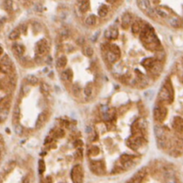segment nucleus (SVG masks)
Returning <instances> with one entry per match:
<instances>
[{"label": "nucleus", "mask_w": 183, "mask_h": 183, "mask_svg": "<svg viewBox=\"0 0 183 183\" xmlns=\"http://www.w3.org/2000/svg\"><path fill=\"white\" fill-rule=\"evenodd\" d=\"M106 1H107L108 3H113V2H114L115 0H106Z\"/></svg>", "instance_id": "obj_43"}, {"label": "nucleus", "mask_w": 183, "mask_h": 183, "mask_svg": "<svg viewBox=\"0 0 183 183\" xmlns=\"http://www.w3.org/2000/svg\"><path fill=\"white\" fill-rule=\"evenodd\" d=\"M156 13H157L159 16L163 17V18H164V17L169 16V13H168L166 10L163 9V8H157V9H156Z\"/></svg>", "instance_id": "obj_22"}, {"label": "nucleus", "mask_w": 183, "mask_h": 183, "mask_svg": "<svg viewBox=\"0 0 183 183\" xmlns=\"http://www.w3.org/2000/svg\"><path fill=\"white\" fill-rule=\"evenodd\" d=\"M84 94H85V96L88 97V98L91 96V94H92V88H91L90 84L87 85L86 88H84Z\"/></svg>", "instance_id": "obj_29"}, {"label": "nucleus", "mask_w": 183, "mask_h": 183, "mask_svg": "<svg viewBox=\"0 0 183 183\" xmlns=\"http://www.w3.org/2000/svg\"><path fill=\"white\" fill-rule=\"evenodd\" d=\"M61 34H62V37H63V38L67 39V38L69 37V30H67V29H63Z\"/></svg>", "instance_id": "obj_39"}, {"label": "nucleus", "mask_w": 183, "mask_h": 183, "mask_svg": "<svg viewBox=\"0 0 183 183\" xmlns=\"http://www.w3.org/2000/svg\"><path fill=\"white\" fill-rule=\"evenodd\" d=\"M46 119H47V113H41L39 115V117H38V119H37V122H36V128L37 129H39L43 124H44V123L46 122Z\"/></svg>", "instance_id": "obj_10"}, {"label": "nucleus", "mask_w": 183, "mask_h": 183, "mask_svg": "<svg viewBox=\"0 0 183 183\" xmlns=\"http://www.w3.org/2000/svg\"><path fill=\"white\" fill-rule=\"evenodd\" d=\"M19 36H20V30L18 29H15L9 34V39L14 40V39H16L17 38H19Z\"/></svg>", "instance_id": "obj_23"}, {"label": "nucleus", "mask_w": 183, "mask_h": 183, "mask_svg": "<svg viewBox=\"0 0 183 183\" xmlns=\"http://www.w3.org/2000/svg\"><path fill=\"white\" fill-rule=\"evenodd\" d=\"M93 53H94V51H93V49H92L90 47H87V48L84 49V54H85L87 56H91V55L93 54Z\"/></svg>", "instance_id": "obj_33"}, {"label": "nucleus", "mask_w": 183, "mask_h": 183, "mask_svg": "<svg viewBox=\"0 0 183 183\" xmlns=\"http://www.w3.org/2000/svg\"><path fill=\"white\" fill-rule=\"evenodd\" d=\"M5 8L8 11H11L13 8V1L12 0H5Z\"/></svg>", "instance_id": "obj_31"}, {"label": "nucleus", "mask_w": 183, "mask_h": 183, "mask_svg": "<svg viewBox=\"0 0 183 183\" xmlns=\"http://www.w3.org/2000/svg\"><path fill=\"white\" fill-rule=\"evenodd\" d=\"M1 64L5 65V66L12 67V61H11L10 57L7 54L2 55V57H1Z\"/></svg>", "instance_id": "obj_13"}, {"label": "nucleus", "mask_w": 183, "mask_h": 183, "mask_svg": "<svg viewBox=\"0 0 183 183\" xmlns=\"http://www.w3.org/2000/svg\"><path fill=\"white\" fill-rule=\"evenodd\" d=\"M40 90H41V92H42L43 94L48 95V92H49V88H48V86L46 83H42L41 86H40Z\"/></svg>", "instance_id": "obj_30"}, {"label": "nucleus", "mask_w": 183, "mask_h": 183, "mask_svg": "<svg viewBox=\"0 0 183 183\" xmlns=\"http://www.w3.org/2000/svg\"><path fill=\"white\" fill-rule=\"evenodd\" d=\"M119 35L118 29L114 27H111L108 29H106V31L105 32V37L107 39H117Z\"/></svg>", "instance_id": "obj_5"}, {"label": "nucleus", "mask_w": 183, "mask_h": 183, "mask_svg": "<svg viewBox=\"0 0 183 183\" xmlns=\"http://www.w3.org/2000/svg\"><path fill=\"white\" fill-rule=\"evenodd\" d=\"M66 64H67V59H66L65 56H61V57H59V58L57 59V61H56V65H57L58 67H60V68L65 66Z\"/></svg>", "instance_id": "obj_17"}, {"label": "nucleus", "mask_w": 183, "mask_h": 183, "mask_svg": "<svg viewBox=\"0 0 183 183\" xmlns=\"http://www.w3.org/2000/svg\"><path fill=\"white\" fill-rule=\"evenodd\" d=\"M71 177L73 183H82L83 182V170L80 165H75L73 167L71 171Z\"/></svg>", "instance_id": "obj_1"}, {"label": "nucleus", "mask_w": 183, "mask_h": 183, "mask_svg": "<svg viewBox=\"0 0 183 183\" xmlns=\"http://www.w3.org/2000/svg\"><path fill=\"white\" fill-rule=\"evenodd\" d=\"M169 23L174 28H179V27L181 25V22L179 18L177 17H172L170 20H169Z\"/></svg>", "instance_id": "obj_14"}, {"label": "nucleus", "mask_w": 183, "mask_h": 183, "mask_svg": "<svg viewBox=\"0 0 183 183\" xmlns=\"http://www.w3.org/2000/svg\"><path fill=\"white\" fill-rule=\"evenodd\" d=\"M83 41H84L83 38H79V39L77 40V43H78V44H80V45H83Z\"/></svg>", "instance_id": "obj_40"}, {"label": "nucleus", "mask_w": 183, "mask_h": 183, "mask_svg": "<svg viewBox=\"0 0 183 183\" xmlns=\"http://www.w3.org/2000/svg\"><path fill=\"white\" fill-rule=\"evenodd\" d=\"M131 29H132V32L134 34H138V33L141 32V26H140V24L138 22H135V23H132Z\"/></svg>", "instance_id": "obj_19"}, {"label": "nucleus", "mask_w": 183, "mask_h": 183, "mask_svg": "<svg viewBox=\"0 0 183 183\" xmlns=\"http://www.w3.org/2000/svg\"><path fill=\"white\" fill-rule=\"evenodd\" d=\"M89 0H79V8L80 12L86 13L89 9Z\"/></svg>", "instance_id": "obj_7"}, {"label": "nucleus", "mask_w": 183, "mask_h": 183, "mask_svg": "<svg viewBox=\"0 0 183 183\" xmlns=\"http://www.w3.org/2000/svg\"><path fill=\"white\" fill-rule=\"evenodd\" d=\"M155 134L157 137V139H162V138H165L164 137V131L163 129L159 126V125H156L155 126Z\"/></svg>", "instance_id": "obj_11"}, {"label": "nucleus", "mask_w": 183, "mask_h": 183, "mask_svg": "<svg viewBox=\"0 0 183 183\" xmlns=\"http://www.w3.org/2000/svg\"><path fill=\"white\" fill-rule=\"evenodd\" d=\"M32 27H33V29L34 30L36 29L37 31H40V29H41V25L39 23H34L32 24Z\"/></svg>", "instance_id": "obj_37"}, {"label": "nucleus", "mask_w": 183, "mask_h": 183, "mask_svg": "<svg viewBox=\"0 0 183 183\" xmlns=\"http://www.w3.org/2000/svg\"><path fill=\"white\" fill-rule=\"evenodd\" d=\"M156 63H157V61H156L154 58H146V59L143 60L142 64H143V66H144L145 68L151 70L152 67L156 64Z\"/></svg>", "instance_id": "obj_9"}, {"label": "nucleus", "mask_w": 183, "mask_h": 183, "mask_svg": "<svg viewBox=\"0 0 183 183\" xmlns=\"http://www.w3.org/2000/svg\"><path fill=\"white\" fill-rule=\"evenodd\" d=\"M7 115H8V109H1V112H0L1 122H4L6 119Z\"/></svg>", "instance_id": "obj_28"}, {"label": "nucleus", "mask_w": 183, "mask_h": 183, "mask_svg": "<svg viewBox=\"0 0 183 183\" xmlns=\"http://www.w3.org/2000/svg\"><path fill=\"white\" fill-rule=\"evenodd\" d=\"M13 49H14V52L16 53V54H18V55H23V53H24V50H25L24 47L23 45H21V44H18V43H15V44L13 45Z\"/></svg>", "instance_id": "obj_12"}, {"label": "nucleus", "mask_w": 183, "mask_h": 183, "mask_svg": "<svg viewBox=\"0 0 183 183\" xmlns=\"http://www.w3.org/2000/svg\"><path fill=\"white\" fill-rule=\"evenodd\" d=\"M51 140H52V138H50L49 137H48V138H47L46 141H45V144H48V142H51Z\"/></svg>", "instance_id": "obj_42"}, {"label": "nucleus", "mask_w": 183, "mask_h": 183, "mask_svg": "<svg viewBox=\"0 0 183 183\" xmlns=\"http://www.w3.org/2000/svg\"><path fill=\"white\" fill-rule=\"evenodd\" d=\"M46 171V164L45 162L43 160H39V174H43Z\"/></svg>", "instance_id": "obj_24"}, {"label": "nucleus", "mask_w": 183, "mask_h": 183, "mask_svg": "<svg viewBox=\"0 0 183 183\" xmlns=\"http://www.w3.org/2000/svg\"><path fill=\"white\" fill-rule=\"evenodd\" d=\"M131 22V16L130 14L126 13L123 15L122 18V26L123 29H127Z\"/></svg>", "instance_id": "obj_8"}, {"label": "nucleus", "mask_w": 183, "mask_h": 183, "mask_svg": "<svg viewBox=\"0 0 183 183\" xmlns=\"http://www.w3.org/2000/svg\"><path fill=\"white\" fill-rule=\"evenodd\" d=\"M173 128L178 132H183V119L181 117H175L173 120Z\"/></svg>", "instance_id": "obj_6"}, {"label": "nucleus", "mask_w": 183, "mask_h": 183, "mask_svg": "<svg viewBox=\"0 0 183 183\" xmlns=\"http://www.w3.org/2000/svg\"><path fill=\"white\" fill-rule=\"evenodd\" d=\"M62 77L64 79H67V80H70L73 78V72L71 69H67L66 71H64L63 73H62Z\"/></svg>", "instance_id": "obj_20"}, {"label": "nucleus", "mask_w": 183, "mask_h": 183, "mask_svg": "<svg viewBox=\"0 0 183 183\" xmlns=\"http://www.w3.org/2000/svg\"><path fill=\"white\" fill-rule=\"evenodd\" d=\"M109 48H110V51H111V52L114 53V54H117L118 56L120 55L121 51H120V48H119L118 46H116V45H114V44H112V45L109 47Z\"/></svg>", "instance_id": "obj_27"}, {"label": "nucleus", "mask_w": 183, "mask_h": 183, "mask_svg": "<svg viewBox=\"0 0 183 183\" xmlns=\"http://www.w3.org/2000/svg\"><path fill=\"white\" fill-rule=\"evenodd\" d=\"M14 131H15V133L17 135H22L23 132V129L20 124H16L15 127H14Z\"/></svg>", "instance_id": "obj_32"}, {"label": "nucleus", "mask_w": 183, "mask_h": 183, "mask_svg": "<svg viewBox=\"0 0 183 183\" xmlns=\"http://www.w3.org/2000/svg\"><path fill=\"white\" fill-rule=\"evenodd\" d=\"M19 117H20V107H19V105H16L14 109V120L18 121Z\"/></svg>", "instance_id": "obj_26"}, {"label": "nucleus", "mask_w": 183, "mask_h": 183, "mask_svg": "<svg viewBox=\"0 0 183 183\" xmlns=\"http://www.w3.org/2000/svg\"><path fill=\"white\" fill-rule=\"evenodd\" d=\"M73 92L75 96H78L80 92V88H79V86L78 84H74L73 87Z\"/></svg>", "instance_id": "obj_34"}, {"label": "nucleus", "mask_w": 183, "mask_h": 183, "mask_svg": "<svg viewBox=\"0 0 183 183\" xmlns=\"http://www.w3.org/2000/svg\"><path fill=\"white\" fill-rule=\"evenodd\" d=\"M154 96V91L153 90H148L145 93V98L147 99H151Z\"/></svg>", "instance_id": "obj_35"}, {"label": "nucleus", "mask_w": 183, "mask_h": 183, "mask_svg": "<svg viewBox=\"0 0 183 183\" xmlns=\"http://www.w3.org/2000/svg\"><path fill=\"white\" fill-rule=\"evenodd\" d=\"M166 113H167V111H166V108L164 107H162V106H157L155 108L154 110V116H155V119L158 121V122H162L164 120L165 116H166Z\"/></svg>", "instance_id": "obj_2"}, {"label": "nucleus", "mask_w": 183, "mask_h": 183, "mask_svg": "<svg viewBox=\"0 0 183 183\" xmlns=\"http://www.w3.org/2000/svg\"><path fill=\"white\" fill-rule=\"evenodd\" d=\"M26 80L27 82L29 84H30V85H35V84L38 83V78L36 76H34V75H31V74H29V75L27 76Z\"/></svg>", "instance_id": "obj_21"}, {"label": "nucleus", "mask_w": 183, "mask_h": 183, "mask_svg": "<svg viewBox=\"0 0 183 183\" xmlns=\"http://www.w3.org/2000/svg\"><path fill=\"white\" fill-rule=\"evenodd\" d=\"M159 98L162 100V101H168V102H171L172 100V94L171 93L170 89L167 88L166 87H163L160 92H159Z\"/></svg>", "instance_id": "obj_3"}, {"label": "nucleus", "mask_w": 183, "mask_h": 183, "mask_svg": "<svg viewBox=\"0 0 183 183\" xmlns=\"http://www.w3.org/2000/svg\"><path fill=\"white\" fill-rule=\"evenodd\" d=\"M48 50V42L45 39H41L39 41H38L37 45H36V52L39 55H43L45 54Z\"/></svg>", "instance_id": "obj_4"}, {"label": "nucleus", "mask_w": 183, "mask_h": 183, "mask_svg": "<svg viewBox=\"0 0 183 183\" xmlns=\"http://www.w3.org/2000/svg\"><path fill=\"white\" fill-rule=\"evenodd\" d=\"M108 13V8L105 5H102L98 9V15L101 17H105Z\"/></svg>", "instance_id": "obj_18"}, {"label": "nucleus", "mask_w": 183, "mask_h": 183, "mask_svg": "<svg viewBox=\"0 0 183 183\" xmlns=\"http://www.w3.org/2000/svg\"><path fill=\"white\" fill-rule=\"evenodd\" d=\"M86 23L89 26H92V25H95L96 23H97V18L95 15L91 14V15H88L87 18H86Z\"/></svg>", "instance_id": "obj_16"}, {"label": "nucleus", "mask_w": 183, "mask_h": 183, "mask_svg": "<svg viewBox=\"0 0 183 183\" xmlns=\"http://www.w3.org/2000/svg\"><path fill=\"white\" fill-rule=\"evenodd\" d=\"M153 73H155V74H157V73H159L161 71H162V65L160 64H158V63H156V64L152 67V69L150 70Z\"/></svg>", "instance_id": "obj_25"}, {"label": "nucleus", "mask_w": 183, "mask_h": 183, "mask_svg": "<svg viewBox=\"0 0 183 183\" xmlns=\"http://www.w3.org/2000/svg\"><path fill=\"white\" fill-rule=\"evenodd\" d=\"M29 86H23V88H22V92H23V95H27L29 92Z\"/></svg>", "instance_id": "obj_38"}, {"label": "nucleus", "mask_w": 183, "mask_h": 183, "mask_svg": "<svg viewBox=\"0 0 183 183\" xmlns=\"http://www.w3.org/2000/svg\"><path fill=\"white\" fill-rule=\"evenodd\" d=\"M1 71H2V73H10V71H11V67L2 65V66H1Z\"/></svg>", "instance_id": "obj_36"}, {"label": "nucleus", "mask_w": 183, "mask_h": 183, "mask_svg": "<svg viewBox=\"0 0 183 183\" xmlns=\"http://www.w3.org/2000/svg\"><path fill=\"white\" fill-rule=\"evenodd\" d=\"M106 56H107V60L111 63V64H113V63H115L116 61H117V59H118V55L117 54H115L114 53L111 52V51H109V52L107 53V54H106Z\"/></svg>", "instance_id": "obj_15"}, {"label": "nucleus", "mask_w": 183, "mask_h": 183, "mask_svg": "<svg viewBox=\"0 0 183 183\" xmlns=\"http://www.w3.org/2000/svg\"><path fill=\"white\" fill-rule=\"evenodd\" d=\"M22 30L23 31V33H26V30H27L26 25H23V26H22Z\"/></svg>", "instance_id": "obj_41"}]
</instances>
